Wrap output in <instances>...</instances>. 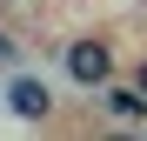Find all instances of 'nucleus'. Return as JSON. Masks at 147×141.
Segmentation results:
<instances>
[{
    "instance_id": "1",
    "label": "nucleus",
    "mask_w": 147,
    "mask_h": 141,
    "mask_svg": "<svg viewBox=\"0 0 147 141\" xmlns=\"http://www.w3.org/2000/svg\"><path fill=\"white\" fill-rule=\"evenodd\" d=\"M60 61H67V81L87 87V94L114 81V40H107V34H80V40H67Z\"/></svg>"
},
{
    "instance_id": "2",
    "label": "nucleus",
    "mask_w": 147,
    "mask_h": 141,
    "mask_svg": "<svg viewBox=\"0 0 147 141\" xmlns=\"http://www.w3.org/2000/svg\"><path fill=\"white\" fill-rule=\"evenodd\" d=\"M7 114L13 121H47V114H54V87L40 74H13L7 81Z\"/></svg>"
},
{
    "instance_id": "3",
    "label": "nucleus",
    "mask_w": 147,
    "mask_h": 141,
    "mask_svg": "<svg viewBox=\"0 0 147 141\" xmlns=\"http://www.w3.org/2000/svg\"><path fill=\"white\" fill-rule=\"evenodd\" d=\"M100 101H107V114H114L120 128H147V87L140 81H107Z\"/></svg>"
},
{
    "instance_id": "4",
    "label": "nucleus",
    "mask_w": 147,
    "mask_h": 141,
    "mask_svg": "<svg viewBox=\"0 0 147 141\" xmlns=\"http://www.w3.org/2000/svg\"><path fill=\"white\" fill-rule=\"evenodd\" d=\"M13 61H20V47H13L7 34H0V67H13Z\"/></svg>"
},
{
    "instance_id": "5",
    "label": "nucleus",
    "mask_w": 147,
    "mask_h": 141,
    "mask_svg": "<svg viewBox=\"0 0 147 141\" xmlns=\"http://www.w3.org/2000/svg\"><path fill=\"white\" fill-rule=\"evenodd\" d=\"M134 81H140V87H147V54H140V67H134Z\"/></svg>"
},
{
    "instance_id": "6",
    "label": "nucleus",
    "mask_w": 147,
    "mask_h": 141,
    "mask_svg": "<svg viewBox=\"0 0 147 141\" xmlns=\"http://www.w3.org/2000/svg\"><path fill=\"white\" fill-rule=\"evenodd\" d=\"M0 7H7V0H0Z\"/></svg>"
}]
</instances>
